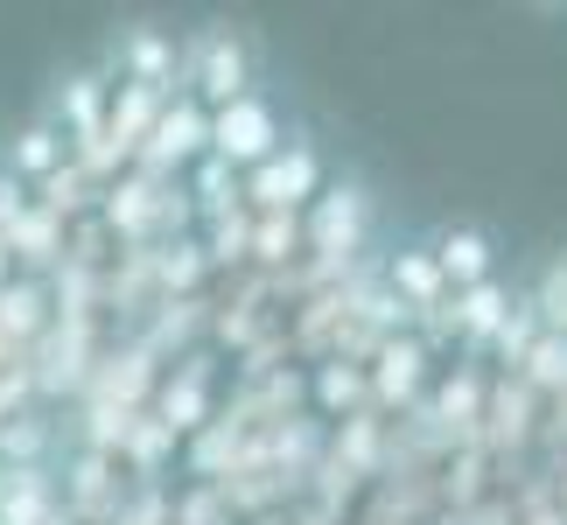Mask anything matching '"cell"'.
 Returning a JSON list of instances; mask_svg holds the SVG:
<instances>
[{
	"label": "cell",
	"instance_id": "cell-3",
	"mask_svg": "<svg viewBox=\"0 0 567 525\" xmlns=\"http://www.w3.org/2000/svg\"><path fill=\"white\" fill-rule=\"evenodd\" d=\"M309 183H316V162L295 147V155H274L267 168L252 175V196H259V204H295V196H309Z\"/></svg>",
	"mask_w": 567,
	"mask_h": 525
},
{
	"label": "cell",
	"instance_id": "cell-4",
	"mask_svg": "<svg viewBox=\"0 0 567 525\" xmlns=\"http://www.w3.org/2000/svg\"><path fill=\"white\" fill-rule=\"evenodd\" d=\"M484 267H491V246H484L476 231H449V238H442V274H449V280L484 288Z\"/></svg>",
	"mask_w": 567,
	"mask_h": 525
},
{
	"label": "cell",
	"instance_id": "cell-1",
	"mask_svg": "<svg viewBox=\"0 0 567 525\" xmlns=\"http://www.w3.org/2000/svg\"><path fill=\"white\" fill-rule=\"evenodd\" d=\"M217 162H274V113L259 99H231L210 126Z\"/></svg>",
	"mask_w": 567,
	"mask_h": 525
},
{
	"label": "cell",
	"instance_id": "cell-10",
	"mask_svg": "<svg viewBox=\"0 0 567 525\" xmlns=\"http://www.w3.org/2000/svg\"><path fill=\"white\" fill-rule=\"evenodd\" d=\"M196 134H204V120H196V113L162 120V155H183V147H196Z\"/></svg>",
	"mask_w": 567,
	"mask_h": 525
},
{
	"label": "cell",
	"instance_id": "cell-12",
	"mask_svg": "<svg viewBox=\"0 0 567 525\" xmlns=\"http://www.w3.org/2000/svg\"><path fill=\"white\" fill-rule=\"evenodd\" d=\"M50 155H56V134H42V126L21 134V162H29V168H50Z\"/></svg>",
	"mask_w": 567,
	"mask_h": 525
},
{
	"label": "cell",
	"instance_id": "cell-11",
	"mask_svg": "<svg viewBox=\"0 0 567 525\" xmlns=\"http://www.w3.org/2000/svg\"><path fill=\"white\" fill-rule=\"evenodd\" d=\"M533 371H539L547 385H560V379H567V343H560V337H547V343H539V358H533Z\"/></svg>",
	"mask_w": 567,
	"mask_h": 525
},
{
	"label": "cell",
	"instance_id": "cell-9",
	"mask_svg": "<svg viewBox=\"0 0 567 525\" xmlns=\"http://www.w3.org/2000/svg\"><path fill=\"white\" fill-rule=\"evenodd\" d=\"M400 280L413 301H434V288H442V267H427V259H400Z\"/></svg>",
	"mask_w": 567,
	"mask_h": 525
},
{
	"label": "cell",
	"instance_id": "cell-8",
	"mask_svg": "<svg viewBox=\"0 0 567 525\" xmlns=\"http://www.w3.org/2000/svg\"><path fill=\"white\" fill-rule=\"evenodd\" d=\"M539 316H547L554 330H567V259L547 274V288H539Z\"/></svg>",
	"mask_w": 567,
	"mask_h": 525
},
{
	"label": "cell",
	"instance_id": "cell-5",
	"mask_svg": "<svg viewBox=\"0 0 567 525\" xmlns=\"http://www.w3.org/2000/svg\"><path fill=\"white\" fill-rule=\"evenodd\" d=\"M358 225H364V196H358V189H337V196H330V210H322V225H316V238L343 253V246L358 238Z\"/></svg>",
	"mask_w": 567,
	"mask_h": 525
},
{
	"label": "cell",
	"instance_id": "cell-13",
	"mask_svg": "<svg viewBox=\"0 0 567 525\" xmlns=\"http://www.w3.org/2000/svg\"><path fill=\"white\" fill-rule=\"evenodd\" d=\"M14 210H21V204H14V183H0V225H8Z\"/></svg>",
	"mask_w": 567,
	"mask_h": 525
},
{
	"label": "cell",
	"instance_id": "cell-7",
	"mask_svg": "<svg viewBox=\"0 0 567 525\" xmlns=\"http://www.w3.org/2000/svg\"><path fill=\"white\" fill-rule=\"evenodd\" d=\"M35 288H14V295H0V330H35Z\"/></svg>",
	"mask_w": 567,
	"mask_h": 525
},
{
	"label": "cell",
	"instance_id": "cell-2",
	"mask_svg": "<svg viewBox=\"0 0 567 525\" xmlns=\"http://www.w3.org/2000/svg\"><path fill=\"white\" fill-rule=\"evenodd\" d=\"M196 84H204V92L210 99H246V50H238V42L231 35H210L204 42V78H196Z\"/></svg>",
	"mask_w": 567,
	"mask_h": 525
},
{
	"label": "cell",
	"instance_id": "cell-6",
	"mask_svg": "<svg viewBox=\"0 0 567 525\" xmlns=\"http://www.w3.org/2000/svg\"><path fill=\"white\" fill-rule=\"evenodd\" d=\"M497 322H505V295L484 280V288H470V301H463V330H470V337H491Z\"/></svg>",
	"mask_w": 567,
	"mask_h": 525
}]
</instances>
